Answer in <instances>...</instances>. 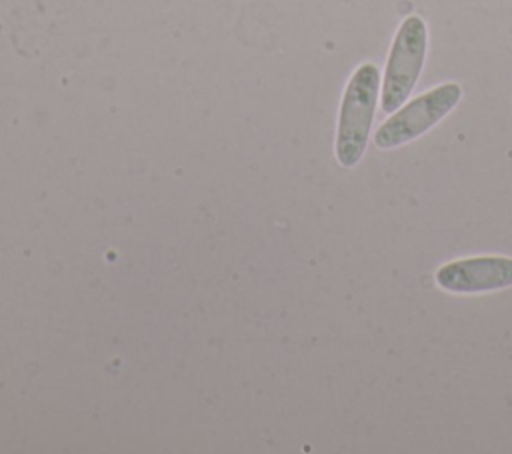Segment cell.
<instances>
[{
  "label": "cell",
  "instance_id": "7a4b0ae2",
  "mask_svg": "<svg viewBox=\"0 0 512 454\" xmlns=\"http://www.w3.org/2000/svg\"><path fill=\"white\" fill-rule=\"evenodd\" d=\"M426 48V22L416 14L406 16L394 34L384 68V80L380 86V108L384 112L392 114L408 100L420 78L426 60Z\"/></svg>",
  "mask_w": 512,
  "mask_h": 454
},
{
  "label": "cell",
  "instance_id": "3957f363",
  "mask_svg": "<svg viewBox=\"0 0 512 454\" xmlns=\"http://www.w3.org/2000/svg\"><path fill=\"white\" fill-rule=\"evenodd\" d=\"M460 98L462 88L456 82H446L426 90L424 94L392 112L390 118L376 128L374 144L380 150H392L416 140L432 126H436L444 116H448Z\"/></svg>",
  "mask_w": 512,
  "mask_h": 454
},
{
  "label": "cell",
  "instance_id": "6da1fadb",
  "mask_svg": "<svg viewBox=\"0 0 512 454\" xmlns=\"http://www.w3.org/2000/svg\"><path fill=\"white\" fill-rule=\"evenodd\" d=\"M380 70L372 62L360 64L342 94L338 126H336V160L344 168H352L364 156L370 128L380 100Z\"/></svg>",
  "mask_w": 512,
  "mask_h": 454
},
{
  "label": "cell",
  "instance_id": "277c9868",
  "mask_svg": "<svg viewBox=\"0 0 512 454\" xmlns=\"http://www.w3.org/2000/svg\"><path fill=\"white\" fill-rule=\"evenodd\" d=\"M434 282L454 294L494 292L512 286V258L472 256L442 264L434 272Z\"/></svg>",
  "mask_w": 512,
  "mask_h": 454
}]
</instances>
